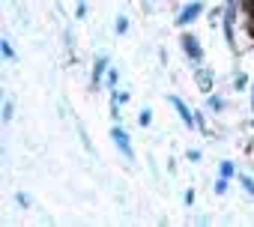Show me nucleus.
I'll list each match as a JSON object with an SVG mask.
<instances>
[{
    "mask_svg": "<svg viewBox=\"0 0 254 227\" xmlns=\"http://www.w3.org/2000/svg\"><path fill=\"white\" fill-rule=\"evenodd\" d=\"M111 138H114V144H117V150L126 156V159H135V153H132V144H129V135H126L120 126H114L111 129Z\"/></svg>",
    "mask_w": 254,
    "mask_h": 227,
    "instance_id": "obj_1",
    "label": "nucleus"
},
{
    "mask_svg": "<svg viewBox=\"0 0 254 227\" xmlns=\"http://www.w3.org/2000/svg\"><path fill=\"white\" fill-rule=\"evenodd\" d=\"M171 105L177 108V114H180V120H183V123H186L189 129H194V126H197V120H194V114L189 111V105H186L183 99H177V96H174V99H171Z\"/></svg>",
    "mask_w": 254,
    "mask_h": 227,
    "instance_id": "obj_2",
    "label": "nucleus"
},
{
    "mask_svg": "<svg viewBox=\"0 0 254 227\" xmlns=\"http://www.w3.org/2000/svg\"><path fill=\"white\" fill-rule=\"evenodd\" d=\"M233 18H236V0H227V6H224V36H227V42H233Z\"/></svg>",
    "mask_w": 254,
    "mask_h": 227,
    "instance_id": "obj_3",
    "label": "nucleus"
},
{
    "mask_svg": "<svg viewBox=\"0 0 254 227\" xmlns=\"http://www.w3.org/2000/svg\"><path fill=\"white\" fill-rule=\"evenodd\" d=\"M200 12H203V3H189V6H186V9L180 12L177 24H180V27H186V24H191V21H194V18L200 15Z\"/></svg>",
    "mask_w": 254,
    "mask_h": 227,
    "instance_id": "obj_4",
    "label": "nucleus"
},
{
    "mask_svg": "<svg viewBox=\"0 0 254 227\" xmlns=\"http://www.w3.org/2000/svg\"><path fill=\"white\" fill-rule=\"evenodd\" d=\"M180 42H183V51H186V54H189L191 60H200V57H203V51H200V45H197V36L186 33V36H183Z\"/></svg>",
    "mask_w": 254,
    "mask_h": 227,
    "instance_id": "obj_5",
    "label": "nucleus"
},
{
    "mask_svg": "<svg viewBox=\"0 0 254 227\" xmlns=\"http://www.w3.org/2000/svg\"><path fill=\"white\" fill-rule=\"evenodd\" d=\"M197 87H200L203 93L212 90V72H209V69H197Z\"/></svg>",
    "mask_w": 254,
    "mask_h": 227,
    "instance_id": "obj_6",
    "label": "nucleus"
},
{
    "mask_svg": "<svg viewBox=\"0 0 254 227\" xmlns=\"http://www.w3.org/2000/svg\"><path fill=\"white\" fill-rule=\"evenodd\" d=\"M105 69H108V60H105V57H102V60H99V63H96V69H93V87H96V84H99V78H102V75H105Z\"/></svg>",
    "mask_w": 254,
    "mask_h": 227,
    "instance_id": "obj_7",
    "label": "nucleus"
},
{
    "mask_svg": "<svg viewBox=\"0 0 254 227\" xmlns=\"http://www.w3.org/2000/svg\"><path fill=\"white\" fill-rule=\"evenodd\" d=\"M206 105H209L212 111H221V108H224V102H221L218 96H209V102H206Z\"/></svg>",
    "mask_w": 254,
    "mask_h": 227,
    "instance_id": "obj_8",
    "label": "nucleus"
},
{
    "mask_svg": "<svg viewBox=\"0 0 254 227\" xmlns=\"http://www.w3.org/2000/svg\"><path fill=\"white\" fill-rule=\"evenodd\" d=\"M221 176H227V179L233 176V165L230 162H221Z\"/></svg>",
    "mask_w": 254,
    "mask_h": 227,
    "instance_id": "obj_9",
    "label": "nucleus"
},
{
    "mask_svg": "<svg viewBox=\"0 0 254 227\" xmlns=\"http://www.w3.org/2000/svg\"><path fill=\"white\" fill-rule=\"evenodd\" d=\"M227 191V176H221L218 182H215V194H224Z\"/></svg>",
    "mask_w": 254,
    "mask_h": 227,
    "instance_id": "obj_10",
    "label": "nucleus"
},
{
    "mask_svg": "<svg viewBox=\"0 0 254 227\" xmlns=\"http://www.w3.org/2000/svg\"><path fill=\"white\" fill-rule=\"evenodd\" d=\"M242 185H245L248 194H254V179H251V176H242Z\"/></svg>",
    "mask_w": 254,
    "mask_h": 227,
    "instance_id": "obj_11",
    "label": "nucleus"
},
{
    "mask_svg": "<svg viewBox=\"0 0 254 227\" xmlns=\"http://www.w3.org/2000/svg\"><path fill=\"white\" fill-rule=\"evenodd\" d=\"M245 84H248V78H245V75H236V78H233V87H236V90H239V87H245Z\"/></svg>",
    "mask_w": 254,
    "mask_h": 227,
    "instance_id": "obj_12",
    "label": "nucleus"
},
{
    "mask_svg": "<svg viewBox=\"0 0 254 227\" xmlns=\"http://www.w3.org/2000/svg\"><path fill=\"white\" fill-rule=\"evenodd\" d=\"M126 30H129V21L120 18V21H117V33H126Z\"/></svg>",
    "mask_w": 254,
    "mask_h": 227,
    "instance_id": "obj_13",
    "label": "nucleus"
},
{
    "mask_svg": "<svg viewBox=\"0 0 254 227\" xmlns=\"http://www.w3.org/2000/svg\"><path fill=\"white\" fill-rule=\"evenodd\" d=\"M141 126H150V111H141V117H138Z\"/></svg>",
    "mask_w": 254,
    "mask_h": 227,
    "instance_id": "obj_14",
    "label": "nucleus"
},
{
    "mask_svg": "<svg viewBox=\"0 0 254 227\" xmlns=\"http://www.w3.org/2000/svg\"><path fill=\"white\" fill-rule=\"evenodd\" d=\"M117 78H120V75H117V69H111V72H108V84L114 87V84H117Z\"/></svg>",
    "mask_w": 254,
    "mask_h": 227,
    "instance_id": "obj_15",
    "label": "nucleus"
},
{
    "mask_svg": "<svg viewBox=\"0 0 254 227\" xmlns=\"http://www.w3.org/2000/svg\"><path fill=\"white\" fill-rule=\"evenodd\" d=\"M9 117H12V105L6 102V105H3V120H9Z\"/></svg>",
    "mask_w": 254,
    "mask_h": 227,
    "instance_id": "obj_16",
    "label": "nucleus"
},
{
    "mask_svg": "<svg viewBox=\"0 0 254 227\" xmlns=\"http://www.w3.org/2000/svg\"><path fill=\"white\" fill-rule=\"evenodd\" d=\"M251 108H254V90H251Z\"/></svg>",
    "mask_w": 254,
    "mask_h": 227,
    "instance_id": "obj_17",
    "label": "nucleus"
},
{
    "mask_svg": "<svg viewBox=\"0 0 254 227\" xmlns=\"http://www.w3.org/2000/svg\"><path fill=\"white\" fill-rule=\"evenodd\" d=\"M251 126H254V123H251Z\"/></svg>",
    "mask_w": 254,
    "mask_h": 227,
    "instance_id": "obj_18",
    "label": "nucleus"
}]
</instances>
